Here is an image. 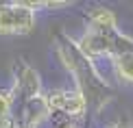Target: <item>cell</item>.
I'll list each match as a JSON object with an SVG mask.
<instances>
[{
	"label": "cell",
	"instance_id": "cell-2",
	"mask_svg": "<svg viewBox=\"0 0 133 128\" xmlns=\"http://www.w3.org/2000/svg\"><path fill=\"white\" fill-rule=\"evenodd\" d=\"M37 13L24 4V0L0 4V35H26L35 28Z\"/></svg>",
	"mask_w": 133,
	"mask_h": 128
},
{
	"label": "cell",
	"instance_id": "cell-10",
	"mask_svg": "<svg viewBox=\"0 0 133 128\" xmlns=\"http://www.w3.org/2000/svg\"><path fill=\"white\" fill-rule=\"evenodd\" d=\"M109 128H133V126L129 124V122H116V124H111Z\"/></svg>",
	"mask_w": 133,
	"mask_h": 128
},
{
	"label": "cell",
	"instance_id": "cell-12",
	"mask_svg": "<svg viewBox=\"0 0 133 128\" xmlns=\"http://www.w3.org/2000/svg\"><path fill=\"white\" fill-rule=\"evenodd\" d=\"M13 128H31V126H26V124H20V122H18V124H13Z\"/></svg>",
	"mask_w": 133,
	"mask_h": 128
},
{
	"label": "cell",
	"instance_id": "cell-9",
	"mask_svg": "<svg viewBox=\"0 0 133 128\" xmlns=\"http://www.w3.org/2000/svg\"><path fill=\"white\" fill-rule=\"evenodd\" d=\"M57 128H83V126H81V122H79V119H63Z\"/></svg>",
	"mask_w": 133,
	"mask_h": 128
},
{
	"label": "cell",
	"instance_id": "cell-4",
	"mask_svg": "<svg viewBox=\"0 0 133 128\" xmlns=\"http://www.w3.org/2000/svg\"><path fill=\"white\" fill-rule=\"evenodd\" d=\"M15 76V89L13 96L20 100V102H26V100H33L37 96L44 93V85H42V76L33 65H29L26 61H18L13 70Z\"/></svg>",
	"mask_w": 133,
	"mask_h": 128
},
{
	"label": "cell",
	"instance_id": "cell-5",
	"mask_svg": "<svg viewBox=\"0 0 133 128\" xmlns=\"http://www.w3.org/2000/svg\"><path fill=\"white\" fill-rule=\"evenodd\" d=\"M50 109H48V102H46V96H37L33 100H26L22 102V119L20 124H26L31 128H39L44 122H48L50 117Z\"/></svg>",
	"mask_w": 133,
	"mask_h": 128
},
{
	"label": "cell",
	"instance_id": "cell-3",
	"mask_svg": "<svg viewBox=\"0 0 133 128\" xmlns=\"http://www.w3.org/2000/svg\"><path fill=\"white\" fill-rule=\"evenodd\" d=\"M50 113H63L68 119H81L87 113V100L76 89H52L50 93H44Z\"/></svg>",
	"mask_w": 133,
	"mask_h": 128
},
{
	"label": "cell",
	"instance_id": "cell-6",
	"mask_svg": "<svg viewBox=\"0 0 133 128\" xmlns=\"http://www.w3.org/2000/svg\"><path fill=\"white\" fill-rule=\"evenodd\" d=\"M87 28L98 31V33H116L118 28V20L116 13L107 7H94L87 13Z\"/></svg>",
	"mask_w": 133,
	"mask_h": 128
},
{
	"label": "cell",
	"instance_id": "cell-1",
	"mask_svg": "<svg viewBox=\"0 0 133 128\" xmlns=\"http://www.w3.org/2000/svg\"><path fill=\"white\" fill-rule=\"evenodd\" d=\"M57 54L61 59V63L65 65V70L74 78L76 82L74 89L81 91L83 98L87 100V107H94L96 111H101L111 100V87L103 78L98 67L81 52L76 41L70 39V37H59L57 39Z\"/></svg>",
	"mask_w": 133,
	"mask_h": 128
},
{
	"label": "cell",
	"instance_id": "cell-7",
	"mask_svg": "<svg viewBox=\"0 0 133 128\" xmlns=\"http://www.w3.org/2000/svg\"><path fill=\"white\" fill-rule=\"evenodd\" d=\"M111 70H114V76L120 82L133 85V52L111 59Z\"/></svg>",
	"mask_w": 133,
	"mask_h": 128
},
{
	"label": "cell",
	"instance_id": "cell-8",
	"mask_svg": "<svg viewBox=\"0 0 133 128\" xmlns=\"http://www.w3.org/2000/svg\"><path fill=\"white\" fill-rule=\"evenodd\" d=\"M15 96L13 91H0V122L11 119V109H13Z\"/></svg>",
	"mask_w": 133,
	"mask_h": 128
},
{
	"label": "cell",
	"instance_id": "cell-11",
	"mask_svg": "<svg viewBox=\"0 0 133 128\" xmlns=\"http://www.w3.org/2000/svg\"><path fill=\"white\" fill-rule=\"evenodd\" d=\"M0 128H13V119H4V122H0Z\"/></svg>",
	"mask_w": 133,
	"mask_h": 128
}]
</instances>
